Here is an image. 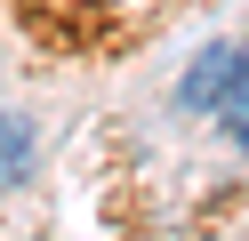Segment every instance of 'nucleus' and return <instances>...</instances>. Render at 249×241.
Instances as JSON below:
<instances>
[{"label": "nucleus", "instance_id": "obj_1", "mask_svg": "<svg viewBox=\"0 0 249 241\" xmlns=\"http://www.w3.org/2000/svg\"><path fill=\"white\" fill-rule=\"evenodd\" d=\"M241 64H249V48H233V40H209V48L193 56V73L177 80V105H185V112H209V121H217V105L233 96Z\"/></svg>", "mask_w": 249, "mask_h": 241}, {"label": "nucleus", "instance_id": "obj_2", "mask_svg": "<svg viewBox=\"0 0 249 241\" xmlns=\"http://www.w3.org/2000/svg\"><path fill=\"white\" fill-rule=\"evenodd\" d=\"M217 129L233 137V153H249V64H241V80H233V96L217 105Z\"/></svg>", "mask_w": 249, "mask_h": 241}, {"label": "nucleus", "instance_id": "obj_3", "mask_svg": "<svg viewBox=\"0 0 249 241\" xmlns=\"http://www.w3.org/2000/svg\"><path fill=\"white\" fill-rule=\"evenodd\" d=\"M17 169H24V121L8 112V121H0V185H8Z\"/></svg>", "mask_w": 249, "mask_h": 241}]
</instances>
